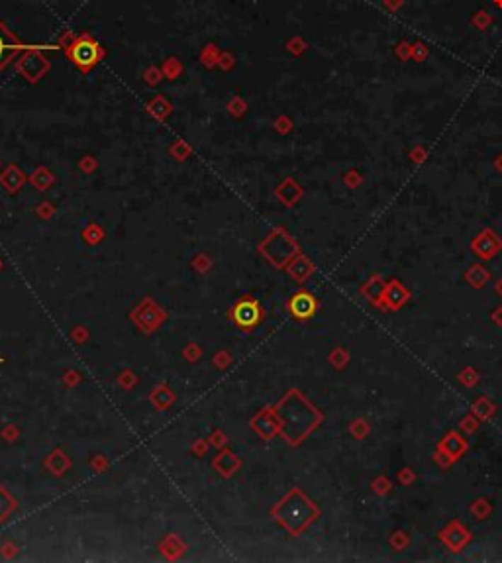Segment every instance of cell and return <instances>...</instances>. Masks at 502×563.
Listing matches in <instances>:
<instances>
[{
	"label": "cell",
	"mask_w": 502,
	"mask_h": 563,
	"mask_svg": "<svg viewBox=\"0 0 502 563\" xmlns=\"http://www.w3.org/2000/svg\"><path fill=\"white\" fill-rule=\"evenodd\" d=\"M69 55H71V59H73V63L79 69L89 71V69H93L101 61V47H98V43L94 42L93 38L81 35L79 40L71 43Z\"/></svg>",
	"instance_id": "obj_1"
},
{
	"label": "cell",
	"mask_w": 502,
	"mask_h": 563,
	"mask_svg": "<svg viewBox=\"0 0 502 563\" xmlns=\"http://www.w3.org/2000/svg\"><path fill=\"white\" fill-rule=\"evenodd\" d=\"M20 50H22V45L16 42V38L0 24V69L4 67L14 57V53L20 52Z\"/></svg>",
	"instance_id": "obj_2"
},
{
	"label": "cell",
	"mask_w": 502,
	"mask_h": 563,
	"mask_svg": "<svg viewBox=\"0 0 502 563\" xmlns=\"http://www.w3.org/2000/svg\"><path fill=\"white\" fill-rule=\"evenodd\" d=\"M290 310L297 318H310L316 310V300L308 292H298L295 299L290 300Z\"/></svg>",
	"instance_id": "obj_3"
},
{
	"label": "cell",
	"mask_w": 502,
	"mask_h": 563,
	"mask_svg": "<svg viewBox=\"0 0 502 563\" xmlns=\"http://www.w3.org/2000/svg\"><path fill=\"white\" fill-rule=\"evenodd\" d=\"M234 316H236V322L239 326H256L261 314H259V307L256 302H241L236 308Z\"/></svg>",
	"instance_id": "obj_4"
}]
</instances>
